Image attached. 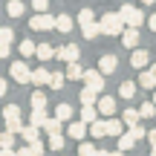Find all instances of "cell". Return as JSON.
Segmentation results:
<instances>
[{
    "mask_svg": "<svg viewBox=\"0 0 156 156\" xmlns=\"http://www.w3.org/2000/svg\"><path fill=\"white\" fill-rule=\"evenodd\" d=\"M98 23H101V35H113V38H119V35L124 32V26H127V23L122 20V15H116V12H107Z\"/></svg>",
    "mask_w": 156,
    "mask_h": 156,
    "instance_id": "cell-1",
    "label": "cell"
},
{
    "mask_svg": "<svg viewBox=\"0 0 156 156\" xmlns=\"http://www.w3.org/2000/svg\"><path fill=\"white\" fill-rule=\"evenodd\" d=\"M3 127L9 130V133H15V136L23 130V122H20V107H17V104H9V107L3 110Z\"/></svg>",
    "mask_w": 156,
    "mask_h": 156,
    "instance_id": "cell-2",
    "label": "cell"
},
{
    "mask_svg": "<svg viewBox=\"0 0 156 156\" xmlns=\"http://www.w3.org/2000/svg\"><path fill=\"white\" fill-rule=\"evenodd\" d=\"M119 15H122V20L127 23V26H133V29H139L142 23H145V15H142V9H136V6H122Z\"/></svg>",
    "mask_w": 156,
    "mask_h": 156,
    "instance_id": "cell-3",
    "label": "cell"
},
{
    "mask_svg": "<svg viewBox=\"0 0 156 156\" xmlns=\"http://www.w3.org/2000/svg\"><path fill=\"white\" fill-rule=\"evenodd\" d=\"M9 75L15 78L17 84H29V81H32V69H29L26 61H15V64L9 67Z\"/></svg>",
    "mask_w": 156,
    "mask_h": 156,
    "instance_id": "cell-4",
    "label": "cell"
},
{
    "mask_svg": "<svg viewBox=\"0 0 156 156\" xmlns=\"http://www.w3.org/2000/svg\"><path fill=\"white\" fill-rule=\"evenodd\" d=\"M29 26H32L35 32H49V29H55V17H52L49 12H38V15L29 20Z\"/></svg>",
    "mask_w": 156,
    "mask_h": 156,
    "instance_id": "cell-5",
    "label": "cell"
},
{
    "mask_svg": "<svg viewBox=\"0 0 156 156\" xmlns=\"http://www.w3.org/2000/svg\"><path fill=\"white\" fill-rule=\"evenodd\" d=\"M84 87H93L95 93H104V73L101 69H84Z\"/></svg>",
    "mask_w": 156,
    "mask_h": 156,
    "instance_id": "cell-6",
    "label": "cell"
},
{
    "mask_svg": "<svg viewBox=\"0 0 156 156\" xmlns=\"http://www.w3.org/2000/svg\"><path fill=\"white\" fill-rule=\"evenodd\" d=\"M90 133V124L87 122H69L67 124V136L69 139H75V142H84V136Z\"/></svg>",
    "mask_w": 156,
    "mask_h": 156,
    "instance_id": "cell-7",
    "label": "cell"
},
{
    "mask_svg": "<svg viewBox=\"0 0 156 156\" xmlns=\"http://www.w3.org/2000/svg\"><path fill=\"white\" fill-rule=\"evenodd\" d=\"M55 58H61V61H67V64H73L81 58V49H78L75 44H67V46H61V49H55Z\"/></svg>",
    "mask_w": 156,
    "mask_h": 156,
    "instance_id": "cell-8",
    "label": "cell"
},
{
    "mask_svg": "<svg viewBox=\"0 0 156 156\" xmlns=\"http://www.w3.org/2000/svg\"><path fill=\"white\" fill-rule=\"evenodd\" d=\"M130 64H133V69H145L147 64H151V52L136 46V49H133V55H130Z\"/></svg>",
    "mask_w": 156,
    "mask_h": 156,
    "instance_id": "cell-9",
    "label": "cell"
},
{
    "mask_svg": "<svg viewBox=\"0 0 156 156\" xmlns=\"http://www.w3.org/2000/svg\"><path fill=\"white\" fill-rule=\"evenodd\" d=\"M98 69H101L104 75H113V73L119 69V58H116V55H101V61H98Z\"/></svg>",
    "mask_w": 156,
    "mask_h": 156,
    "instance_id": "cell-10",
    "label": "cell"
},
{
    "mask_svg": "<svg viewBox=\"0 0 156 156\" xmlns=\"http://www.w3.org/2000/svg\"><path fill=\"white\" fill-rule=\"evenodd\" d=\"M122 44L127 46V49H136V46H139V29L127 26V29L122 32Z\"/></svg>",
    "mask_w": 156,
    "mask_h": 156,
    "instance_id": "cell-11",
    "label": "cell"
},
{
    "mask_svg": "<svg viewBox=\"0 0 156 156\" xmlns=\"http://www.w3.org/2000/svg\"><path fill=\"white\" fill-rule=\"evenodd\" d=\"M78 98H81L84 107H95V104H98V93H95L93 87H84L81 93H78Z\"/></svg>",
    "mask_w": 156,
    "mask_h": 156,
    "instance_id": "cell-12",
    "label": "cell"
},
{
    "mask_svg": "<svg viewBox=\"0 0 156 156\" xmlns=\"http://www.w3.org/2000/svg\"><path fill=\"white\" fill-rule=\"evenodd\" d=\"M95 107H98V113H101V116H107V119H110L113 113H116V98H107V95H101Z\"/></svg>",
    "mask_w": 156,
    "mask_h": 156,
    "instance_id": "cell-13",
    "label": "cell"
},
{
    "mask_svg": "<svg viewBox=\"0 0 156 156\" xmlns=\"http://www.w3.org/2000/svg\"><path fill=\"white\" fill-rule=\"evenodd\" d=\"M17 136H20L26 145H29V142H38V139H41V127H35V124H23V130H20Z\"/></svg>",
    "mask_w": 156,
    "mask_h": 156,
    "instance_id": "cell-14",
    "label": "cell"
},
{
    "mask_svg": "<svg viewBox=\"0 0 156 156\" xmlns=\"http://www.w3.org/2000/svg\"><path fill=\"white\" fill-rule=\"evenodd\" d=\"M46 122H49V113H46V110H32V116H29V124H35V127L44 130V127H46Z\"/></svg>",
    "mask_w": 156,
    "mask_h": 156,
    "instance_id": "cell-15",
    "label": "cell"
},
{
    "mask_svg": "<svg viewBox=\"0 0 156 156\" xmlns=\"http://www.w3.org/2000/svg\"><path fill=\"white\" fill-rule=\"evenodd\" d=\"M104 127H107V136H116V139L124 133V122H119V119H107Z\"/></svg>",
    "mask_w": 156,
    "mask_h": 156,
    "instance_id": "cell-16",
    "label": "cell"
},
{
    "mask_svg": "<svg viewBox=\"0 0 156 156\" xmlns=\"http://www.w3.org/2000/svg\"><path fill=\"white\" fill-rule=\"evenodd\" d=\"M139 87H142V90H156V75L151 73V69H142V75H139Z\"/></svg>",
    "mask_w": 156,
    "mask_h": 156,
    "instance_id": "cell-17",
    "label": "cell"
},
{
    "mask_svg": "<svg viewBox=\"0 0 156 156\" xmlns=\"http://www.w3.org/2000/svg\"><path fill=\"white\" fill-rule=\"evenodd\" d=\"M17 52H20V55H23V61H26V58H32L35 52H38V44H32V41H26V38H23L20 44H17Z\"/></svg>",
    "mask_w": 156,
    "mask_h": 156,
    "instance_id": "cell-18",
    "label": "cell"
},
{
    "mask_svg": "<svg viewBox=\"0 0 156 156\" xmlns=\"http://www.w3.org/2000/svg\"><path fill=\"white\" fill-rule=\"evenodd\" d=\"M67 78H69V81H84V67L78 61L67 64Z\"/></svg>",
    "mask_w": 156,
    "mask_h": 156,
    "instance_id": "cell-19",
    "label": "cell"
},
{
    "mask_svg": "<svg viewBox=\"0 0 156 156\" xmlns=\"http://www.w3.org/2000/svg\"><path fill=\"white\" fill-rule=\"evenodd\" d=\"M81 35H84V38H87V41H95V38H98V35H101V23H87V26H81Z\"/></svg>",
    "mask_w": 156,
    "mask_h": 156,
    "instance_id": "cell-20",
    "label": "cell"
},
{
    "mask_svg": "<svg viewBox=\"0 0 156 156\" xmlns=\"http://www.w3.org/2000/svg\"><path fill=\"white\" fill-rule=\"evenodd\" d=\"M49 69H46V67H41V69H35V73H32V84H38V87H46V84H49Z\"/></svg>",
    "mask_w": 156,
    "mask_h": 156,
    "instance_id": "cell-21",
    "label": "cell"
},
{
    "mask_svg": "<svg viewBox=\"0 0 156 156\" xmlns=\"http://www.w3.org/2000/svg\"><path fill=\"white\" fill-rule=\"evenodd\" d=\"M55 32H73V17L69 15H58L55 17Z\"/></svg>",
    "mask_w": 156,
    "mask_h": 156,
    "instance_id": "cell-22",
    "label": "cell"
},
{
    "mask_svg": "<svg viewBox=\"0 0 156 156\" xmlns=\"http://www.w3.org/2000/svg\"><path fill=\"white\" fill-rule=\"evenodd\" d=\"M139 119H142V116H139V110H136V107H127V110L122 113V122L127 124V127H133V124H139Z\"/></svg>",
    "mask_w": 156,
    "mask_h": 156,
    "instance_id": "cell-23",
    "label": "cell"
},
{
    "mask_svg": "<svg viewBox=\"0 0 156 156\" xmlns=\"http://www.w3.org/2000/svg\"><path fill=\"white\" fill-rule=\"evenodd\" d=\"M46 104H49V98H46V93H44V90L32 93V110H46Z\"/></svg>",
    "mask_w": 156,
    "mask_h": 156,
    "instance_id": "cell-24",
    "label": "cell"
},
{
    "mask_svg": "<svg viewBox=\"0 0 156 156\" xmlns=\"http://www.w3.org/2000/svg\"><path fill=\"white\" fill-rule=\"evenodd\" d=\"M81 122H87V124L98 122V107H81Z\"/></svg>",
    "mask_w": 156,
    "mask_h": 156,
    "instance_id": "cell-25",
    "label": "cell"
},
{
    "mask_svg": "<svg viewBox=\"0 0 156 156\" xmlns=\"http://www.w3.org/2000/svg\"><path fill=\"white\" fill-rule=\"evenodd\" d=\"M35 55L41 58V61H49V58H55V46H49V44H38V52Z\"/></svg>",
    "mask_w": 156,
    "mask_h": 156,
    "instance_id": "cell-26",
    "label": "cell"
},
{
    "mask_svg": "<svg viewBox=\"0 0 156 156\" xmlns=\"http://www.w3.org/2000/svg\"><path fill=\"white\" fill-rule=\"evenodd\" d=\"M6 12H9V17H20L26 9H23L20 0H9V3H6Z\"/></svg>",
    "mask_w": 156,
    "mask_h": 156,
    "instance_id": "cell-27",
    "label": "cell"
},
{
    "mask_svg": "<svg viewBox=\"0 0 156 156\" xmlns=\"http://www.w3.org/2000/svg\"><path fill=\"white\" fill-rule=\"evenodd\" d=\"M90 136H93V142H95V139H101V136H107V127H104V122H101V119L90 124Z\"/></svg>",
    "mask_w": 156,
    "mask_h": 156,
    "instance_id": "cell-28",
    "label": "cell"
},
{
    "mask_svg": "<svg viewBox=\"0 0 156 156\" xmlns=\"http://www.w3.org/2000/svg\"><path fill=\"white\" fill-rule=\"evenodd\" d=\"M133 145H136V139H133V133H130V130L119 136V151H130Z\"/></svg>",
    "mask_w": 156,
    "mask_h": 156,
    "instance_id": "cell-29",
    "label": "cell"
},
{
    "mask_svg": "<svg viewBox=\"0 0 156 156\" xmlns=\"http://www.w3.org/2000/svg\"><path fill=\"white\" fill-rule=\"evenodd\" d=\"M55 119L69 122V119H73V107H69V104H58V107H55Z\"/></svg>",
    "mask_w": 156,
    "mask_h": 156,
    "instance_id": "cell-30",
    "label": "cell"
},
{
    "mask_svg": "<svg viewBox=\"0 0 156 156\" xmlns=\"http://www.w3.org/2000/svg\"><path fill=\"white\" fill-rule=\"evenodd\" d=\"M64 81H67V73H52L49 75V90H61Z\"/></svg>",
    "mask_w": 156,
    "mask_h": 156,
    "instance_id": "cell-31",
    "label": "cell"
},
{
    "mask_svg": "<svg viewBox=\"0 0 156 156\" xmlns=\"http://www.w3.org/2000/svg\"><path fill=\"white\" fill-rule=\"evenodd\" d=\"M46 145H49V151H61V147H64V136H61V130H58V133H49V142H46Z\"/></svg>",
    "mask_w": 156,
    "mask_h": 156,
    "instance_id": "cell-32",
    "label": "cell"
},
{
    "mask_svg": "<svg viewBox=\"0 0 156 156\" xmlns=\"http://www.w3.org/2000/svg\"><path fill=\"white\" fill-rule=\"evenodd\" d=\"M119 95H122V98H133V95H136V84L133 81H124L122 87H119Z\"/></svg>",
    "mask_w": 156,
    "mask_h": 156,
    "instance_id": "cell-33",
    "label": "cell"
},
{
    "mask_svg": "<svg viewBox=\"0 0 156 156\" xmlns=\"http://www.w3.org/2000/svg\"><path fill=\"white\" fill-rule=\"evenodd\" d=\"M93 20H95V15H93V9H90V6L78 12V23H81V26H87V23H93Z\"/></svg>",
    "mask_w": 156,
    "mask_h": 156,
    "instance_id": "cell-34",
    "label": "cell"
},
{
    "mask_svg": "<svg viewBox=\"0 0 156 156\" xmlns=\"http://www.w3.org/2000/svg\"><path fill=\"white\" fill-rule=\"evenodd\" d=\"M153 113H156V104H153V101H145V104L139 107V116L142 119H153Z\"/></svg>",
    "mask_w": 156,
    "mask_h": 156,
    "instance_id": "cell-35",
    "label": "cell"
},
{
    "mask_svg": "<svg viewBox=\"0 0 156 156\" xmlns=\"http://www.w3.org/2000/svg\"><path fill=\"white\" fill-rule=\"evenodd\" d=\"M0 147H15V133L0 130Z\"/></svg>",
    "mask_w": 156,
    "mask_h": 156,
    "instance_id": "cell-36",
    "label": "cell"
},
{
    "mask_svg": "<svg viewBox=\"0 0 156 156\" xmlns=\"http://www.w3.org/2000/svg\"><path fill=\"white\" fill-rule=\"evenodd\" d=\"M78 153L81 156H95V145L93 142H81V145H78Z\"/></svg>",
    "mask_w": 156,
    "mask_h": 156,
    "instance_id": "cell-37",
    "label": "cell"
},
{
    "mask_svg": "<svg viewBox=\"0 0 156 156\" xmlns=\"http://www.w3.org/2000/svg\"><path fill=\"white\" fill-rule=\"evenodd\" d=\"M130 133H133V139H136V142H142V139H147V130L142 127V124H133V127H130Z\"/></svg>",
    "mask_w": 156,
    "mask_h": 156,
    "instance_id": "cell-38",
    "label": "cell"
},
{
    "mask_svg": "<svg viewBox=\"0 0 156 156\" xmlns=\"http://www.w3.org/2000/svg\"><path fill=\"white\" fill-rule=\"evenodd\" d=\"M44 130H46V133H58V130H61V119H49Z\"/></svg>",
    "mask_w": 156,
    "mask_h": 156,
    "instance_id": "cell-39",
    "label": "cell"
},
{
    "mask_svg": "<svg viewBox=\"0 0 156 156\" xmlns=\"http://www.w3.org/2000/svg\"><path fill=\"white\" fill-rule=\"evenodd\" d=\"M0 41H6V44H12V41H15V29L3 26V29H0Z\"/></svg>",
    "mask_w": 156,
    "mask_h": 156,
    "instance_id": "cell-40",
    "label": "cell"
},
{
    "mask_svg": "<svg viewBox=\"0 0 156 156\" xmlns=\"http://www.w3.org/2000/svg\"><path fill=\"white\" fill-rule=\"evenodd\" d=\"M32 9L35 12H49V0H32Z\"/></svg>",
    "mask_w": 156,
    "mask_h": 156,
    "instance_id": "cell-41",
    "label": "cell"
},
{
    "mask_svg": "<svg viewBox=\"0 0 156 156\" xmlns=\"http://www.w3.org/2000/svg\"><path fill=\"white\" fill-rule=\"evenodd\" d=\"M9 55H12V44L0 41V58H9Z\"/></svg>",
    "mask_w": 156,
    "mask_h": 156,
    "instance_id": "cell-42",
    "label": "cell"
},
{
    "mask_svg": "<svg viewBox=\"0 0 156 156\" xmlns=\"http://www.w3.org/2000/svg\"><path fill=\"white\" fill-rule=\"evenodd\" d=\"M17 156H35L32 145H23V147H17Z\"/></svg>",
    "mask_w": 156,
    "mask_h": 156,
    "instance_id": "cell-43",
    "label": "cell"
},
{
    "mask_svg": "<svg viewBox=\"0 0 156 156\" xmlns=\"http://www.w3.org/2000/svg\"><path fill=\"white\" fill-rule=\"evenodd\" d=\"M29 145H32V151H35V156H41V153H44V142H29Z\"/></svg>",
    "mask_w": 156,
    "mask_h": 156,
    "instance_id": "cell-44",
    "label": "cell"
},
{
    "mask_svg": "<svg viewBox=\"0 0 156 156\" xmlns=\"http://www.w3.org/2000/svg\"><path fill=\"white\" fill-rule=\"evenodd\" d=\"M0 156H17L15 147H0Z\"/></svg>",
    "mask_w": 156,
    "mask_h": 156,
    "instance_id": "cell-45",
    "label": "cell"
},
{
    "mask_svg": "<svg viewBox=\"0 0 156 156\" xmlns=\"http://www.w3.org/2000/svg\"><path fill=\"white\" fill-rule=\"evenodd\" d=\"M6 93H9V84H6V78H0V98H3Z\"/></svg>",
    "mask_w": 156,
    "mask_h": 156,
    "instance_id": "cell-46",
    "label": "cell"
},
{
    "mask_svg": "<svg viewBox=\"0 0 156 156\" xmlns=\"http://www.w3.org/2000/svg\"><path fill=\"white\" fill-rule=\"evenodd\" d=\"M147 26H151L153 32H156V15H151V17H147Z\"/></svg>",
    "mask_w": 156,
    "mask_h": 156,
    "instance_id": "cell-47",
    "label": "cell"
},
{
    "mask_svg": "<svg viewBox=\"0 0 156 156\" xmlns=\"http://www.w3.org/2000/svg\"><path fill=\"white\" fill-rule=\"evenodd\" d=\"M147 142H151V145L156 147V130H151V133H147Z\"/></svg>",
    "mask_w": 156,
    "mask_h": 156,
    "instance_id": "cell-48",
    "label": "cell"
},
{
    "mask_svg": "<svg viewBox=\"0 0 156 156\" xmlns=\"http://www.w3.org/2000/svg\"><path fill=\"white\" fill-rule=\"evenodd\" d=\"M95 156H110V153H107V151H95Z\"/></svg>",
    "mask_w": 156,
    "mask_h": 156,
    "instance_id": "cell-49",
    "label": "cell"
},
{
    "mask_svg": "<svg viewBox=\"0 0 156 156\" xmlns=\"http://www.w3.org/2000/svg\"><path fill=\"white\" fill-rule=\"evenodd\" d=\"M110 156H124V151H116V153H110Z\"/></svg>",
    "mask_w": 156,
    "mask_h": 156,
    "instance_id": "cell-50",
    "label": "cell"
},
{
    "mask_svg": "<svg viewBox=\"0 0 156 156\" xmlns=\"http://www.w3.org/2000/svg\"><path fill=\"white\" fill-rule=\"evenodd\" d=\"M142 3H145V6H151V3H156V0H142Z\"/></svg>",
    "mask_w": 156,
    "mask_h": 156,
    "instance_id": "cell-51",
    "label": "cell"
},
{
    "mask_svg": "<svg viewBox=\"0 0 156 156\" xmlns=\"http://www.w3.org/2000/svg\"><path fill=\"white\" fill-rule=\"evenodd\" d=\"M151 73H153V75H156V64H151Z\"/></svg>",
    "mask_w": 156,
    "mask_h": 156,
    "instance_id": "cell-52",
    "label": "cell"
},
{
    "mask_svg": "<svg viewBox=\"0 0 156 156\" xmlns=\"http://www.w3.org/2000/svg\"><path fill=\"white\" fill-rule=\"evenodd\" d=\"M151 156H156V147H151Z\"/></svg>",
    "mask_w": 156,
    "mask_h": 156,
    "instance_id": "cell-53",
    "label": "cell"
},
{
    "mask_svg": "<svg viewBox=\"0 0 156 156\" xmlns=\"http://www.w3.org/2000/svg\"><path fill=\"white\" fill-rule=\"evenodd\" d=\"M153 104H156V90H153Z\"/></svg>",
    "mask_w": 156,
    "mask_h": 156,
    "instance_id": "cell-54",
    "label": "cell"
}]
</instances>
